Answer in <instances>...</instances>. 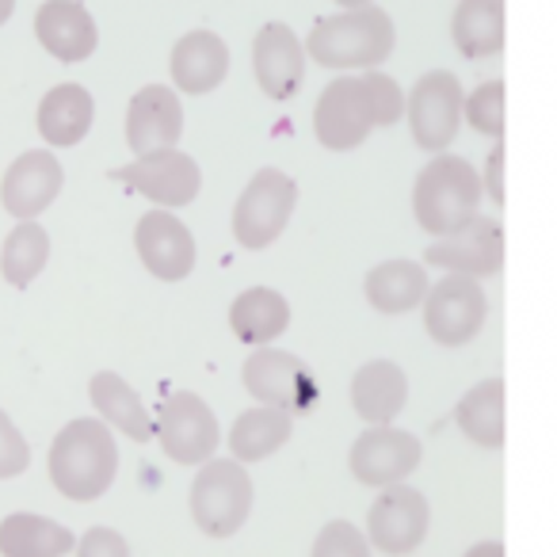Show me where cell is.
<instances>
[{
    "mask_svg": "<svg viewBox=\"0 0 557 557\" xmlns=\"http://www.w3.org/2000/svg\"><path fill=\"white\" fill-rule=\"evenodd\" d=\"M405 397H409V379L389 359L363 363L351 379V405L367 424H394L397 412L405 409Z\"/></svg>",
    "mask_w": 557,
    "mask_h": 557,
    "instance_id": "obj_21",
    "label": "cell"
},
{
    "mask_svg": "<svg viewBox=\"0 0 557 557\" xmlns=\"http://www.w3.org/2000/svg\"><path fill=\"white\" fill-rule=\"evenodd\" d=\"M245 389L256 397L260 405H271V409H283V412H302L313 405V379L306 371V363L290 351H278L260 344V351L245 359Z\"/></svg>",
    "mask_w": 557,
    "mask_h": 557,
    "instance_id": "obj_11",
    "label": "cell"
},
{
    "mask_svg": "<svg viewBox=\"0 0 557 557\" xmlns=\"http://www.w3.org/2000/svg\"><path fill=\"white\" fill-rule=\"evenodd\" d=\"M50 481L70 500H100L119 473V447L115 435L100 420H73L50 443L47 458Z\"/></svg>",
    "mask_w": 557,
    "mask_h": 557,
    "instance_id": "obj_2",
    "label": "cell"
},
{
    "mask_svg": "<svg viewBox=\"0 0 557 557\" xmlns=\"http://www.w3.org/2000/svg\"><path fill=\"white\" fill-rule=\"evenodd\" d=\"M450 39L458 54L481 62L504 50V0H458L450 20Z\"/></svg>",
    "mask_w": 557,
    "mask_h": 557,
    "instance_id": "obj_23",
    "label": "cell"
},
{
    "mask_svg": "<svg viewBox=\"0 0 557 557\" xmlns=\"http://www.w3.org/2000/svg\"><path fill=\"white\" fill-rule=\"evenodd\" d=\"M81 557H96V554H115V557H123L126 549V542H123V534H115V531H108V527H96V531H88L85 539H81V546H73Z\"/></svg>",
    "mask_w": 557,
    "mask_h": 557,
    "instance_id": "obj_34",
    "label": "cell"
},
{
    "mask_svg": "<svg viewBox=\"0 0 557 557\" xmlns=\"http://www.w3.org/2000/svg\"><path fill=\"white\" fill-rule=\"evenodd\" d=\"M111 180H119L131 191L146 195L157 207H187L199 195L202 172L195 164V157L172 149H153V153H138V161L123 164L111 172Z\"/></svg>",
    "mask_w": 557,
    "mask_h": 557,
    "instance_id": "obj_10",
    "label": "cell"
},
{
    "mask_svg": "<svg viewBox=\"0 0 557 557\" xmlns=\"http://www.w3.org/2000/svg\"><path fill=\"white\" fill-rule=\"evenodd\" d=\"M394 20L379 4H359L341 16L318 20L306 39V54L325 70H379L394 54Z\"/></svg>",
    "mask_w": 557,
    "mask_h": 557,
    "instance_id": "obj_3",
    "label": "cell"
},
{
    "mask_svg": "<svg viewBox=\"0 0 557 557\" xmlns=\"http://www.w3.org/2000/svg\"><path fill=\"white\" fill-rule=\"evenodd\" d=\"M295 432V420L290 412L271 409V405H260V409H248L233 420L230 428V450L237 462H263L268 455H275L283 443Z\"/></svg>",
    "mask_w": 557,
    "mask_h": 557,
    "instance_id": "obj_27",
    "label": "cell"
},
{
    "mask_svg": "<svg viewBox=\"0 0 557 557\" xmlns=\"http://www.w3.org/2000/svg\"><path fill=\"white\" fill-rule=\"evenodd\" d=\"M481 202V176L470 161L450 153H435V161L417 176L412 187V214H417L420 230L443 237V233L458 230L478 214Z\"/></svg>",
    "mask_w": 557,
    "mask_h": 557,
    "instance_id": "obj_4",
    "label": "cell"
},
{
    "mask_svg": "<svg viewBox=\"0 0 557 557\" xmlns=\"http://www.w3.org/2000/svg\"><path fill=\"white\" fill-rule=\"evenodd\" d=\"M298 202V184L278 169H260L233 207V237L248 252L275 245Z\"/></svg>",
    "mask_w": 557,
    "mask_h": 557,
    "instance_id": "obj_6",
    "label": "cell"
},
{
    "mask_svg": "<svg viewBox=\"0 0 557 557\" xmlns=\"http://www.w3.org/2000/svg\"><path fill=\"white\" fill-rule=\"evenodd\" d=\"M424 260L432 263V268L462 271V275H473V278L500 275V268H504L500 222L473 214L470 222H462L458 230H450V233H443L440 240H432Z\"/></svg>",
    "mask_w": 557,
    "mask_h": 557,
    "instance_id": "obj_13",
    "label": "cell"
},
{
    "mask_svg": "<svg viewBox=\"0 0 557 557\" xmlns=\"http://www.w3.org/2000/svg\"><path fill=\"white\" fill-rule=\"evenodd\" d=\"M88 397H92L96 412H100L108 424H115L123 435L146 443L153 435V420H149L141 397L134 394V386L126 379H119L115 371H100L88 382Z\"/></svg>",
    "mask_w": 557,
    "mask_h": 557,
    "instance_id": "obj_28",
    "label": "cell"
},
{
    "mask_svg": "<svg viewBox=\"0 0 557 557\" xmlns=\"http://www.w3.org/2000/svg\"><path fill=\"white\" fill-rule=\"evenodd\" d=\"M169 65H172V81H176V92L207 96L230 73V47L214 32H187L172 47Z\"/></svg>",
    "mask_w": 557,
    "mask_h": 557,
    "instance_id": "obj_20",
    "label": "cell"
},
{
    "mask_svg": "<svg viewBox=\"0 0 557 557\" xmlns=\"http://www.w3.org/2000/svg\"><path fill=\"white\" fill-rule=\"evenodd\" d=\"M65 184V172L50 149H27L12 161V169L0 180V202L12 218H39L58 199Z\"/></svg>",
    "mask_w": 557,
    "mask_h": 557,
    "instance_id": "obj_15",
    "label": "cell"
},
{
    "mask_svg": "<svg viewBox=\"0 0 557 557\" xmlns=\"http://www.w3.org/2000/svg\"><path fill=\"white\" fill-rule=\"evenodd\" d=\"M462 119L485 138H504V81H488V85L473 88L470 100H462Z\"/></svg>",
    "mask_w": 557,
    "mask_h": 557,
    "instance_id": "obj_31",
    "label": "cell"
},
{
    "mask_svg": "<svg viewBox=\"0 0 557 557\" xmlns=\"http://www.w3.org/2000/svg\"><path fill=\"white\" fill-rule=\"evenodd\" d=\"M367 549H371V546H367V539L351 523H344V519L329 523L325 531L318 534V542H313V554H318V557H336V554H344V557H363Z\"/></svg>",
    "mask_w": 557,
    "mask_h": 557,
    "instance_id": "obj_33",
    "label": "cell"
},
{
    "mask_svg": "<svg viewBox=\"0 0 557 557\" xmlns=\"http://www.w3.org/2000/svg\"><path fill=\"white\" fill-rule=\"evenodd\" d=\"M73 546L77 539L70 527L32 516V511H16L0 523V554L4 557H62Z\"/></svg>",
    "mask_w": 557,
    "mask_h": 557,
    "instance_id": "obj_26",
    "label": "cell"
},
{
    "mask_svg": "<svg viewBox=\"0 0 557 557\" xmlns=\"http://www.w3.org/2000/svg\"><path fill=\"white\" fill-rule=\"evenodd\" d=\"M134 245L146 263V271H153L164 283H180L191 275L195 268V237L176 214L169 210H149L134 230Z\"/></svg>",
    "mask_w": 557,
    "mask_h": 557,
    "instance_id": "obj_16",
    "label": "cell"
},
{
    "mask_svg": "<svg viewBox=\"0 0 557 557\" xmlns=\"http://www.w3.org/2000/svg\"><path fill=\"white\" fill-rule=\"evenodd\" d=\"M256 85L271 100H290L306 81V47L287 24H263L252 42Z\"/></svg>",
    "mask_w": 557,
    "mask_h": 557,
    "instance_id": "obj_17",
    "label": "cell"
},
{
    "mask_svg": "<svg viewBox=\"0 0 557 557\" xmlns=\"http://www.w3.org/2000/svg\"><path fill=\"white\" fill-rule=\"evenodd\" d=\"M153 435L161 440V450L180 466H199L207 462L210 455L218 450V417L210 412V405L202 401L199 394H180L164 397L161 412H157Z\"/></svg>",
    "mask_w": 557,
    "mask_h": 557,
    "instance_id": "obj_9",
    "label": "cell"
},
{
    "mask_svg": "<svg viewBox=\"0 0 557 557\" xmlns=\"http://www.w3.org/2000/svg\"><path fill=\"white\" fill-rule=\"evenodd\" d=\"M96 103L88 96L85 85H58L42 96L39 103V134L47 138V146L70 149L77 141H85V134L92 131Z\"/></svg>",
    "mask_w": 557,
    "mask_h": 557,
    "instance_id": "obj_22",
    "label": "cell"
},
{
    "mask_svg": "<svg viewBox=\"0 0 557 557\" xmlns=\"http://www.w3.org/2000/svg\"><path fill=\"white\" fill-rule=\"evenodd\" d=\"M428 523H432V508L428 500L409 485H386V493L371 504L367 511V527H371V546L379 554H412L420 542L428 539Z\"/></svg>",
    "mask_w": 557,
    "mask_h": 557,
    "instance_id": "obj_14",
    "label": "cell"
},
{
    "mask_svg": "<svg viewBox=\"0 0 557 557\" xmlns=\"http://www.w3.org/2000/svg\"><path fill=\"white\" fill-rule=\"evenodd\" d=\"M290 325V306L287 298L271 287H252L245 295L233 298L230 306V329L237 333V341L245 344H271L275 336H283Z\"/></svg>",
    "mask_w": 557,
    "mask_h": 557,
    "instance_id": "obj_24",
    "label": "cell"
},
{
    "mask_svg": "<svg viewBox=\"0 0 557 557\" xmlns=\"http://www.w3.org/2000/svg\"><path fill=\"white\" fill-rule=\"evenodd\" d=\"M47 260H50L47 230H42L35 218H24V222L9 233V240H4V252H0V271H4V278H9L12 287L24 290V287H32L35 278H39V271L47 268Z\"/></svg>",
    "mask_w": 557,
    "mask_h": 557,
    "instance_id": "obj_30",
    "label": "cell"
},
{
    "mask_svg": "<svg viewBox=\"0 0 557 557\" xmlns=\"http://www.w3.org/2000/svg\"><path fill=\"white\" fill-rule=\"evenodd\" d=\"M401 115V85L386 73L367 70V77H341L321 92L313 108V131L325 149L348 153L363 146L374 126H394Z\"/></svg>",
    "mask_w": 557,
    "mask_h": 557,
    "instance_id": "obj_1",
    "label": "cell"
},
{
    "mask_svg": "<svg viewBox=\"0 0 557 557\" xmlns=\"http://www.w3.org/2000/svg\"><path fill=\"white\" fill-rule=\"evenodd\" d=\"M488 318V298L481 283L462 271H450L424 295V329L443 348H462L481 333Z\"/></svg>",
    "mask_w": 557,
    "mask_h": 557,
    "instance_id": "obj_7",
    "label": "cell"
},
{
    "mask_svg": "<svg viewBox=\"0 0 557 557\" xmlns=\"http://www.w3.org/2000/svg\"><path fill=\"white\" fill-rule=\"evenodd\" d=\"M12 12H16V0H0V27L9 24V20H12Z\"/></svg>",
    "mask_w": 557,
    "mask_h": 557,
    "instance_id": "obj_36",
    "label": "cell"
},
{
    "mask_svg": "<svg viewBox=\"0 0 557 557\" xmlns=\"http://www.w3.org/2000/svg\"><path fill=\"white\" fill-rule=\"evenodd\" d=\"M336 4H344V9H359V4H374V0H336Z\"/></svg>",
    "mask_w": 557,
    "mask_h": 557,
    "instance_id": "obj_37",
    "label": "cell"
},
{
    "mask_svg": "<svg viewBox=\"0 0 557 557\" xmlns=\"http://www.w3.org/2000/svg\"><path fill=\"white\" fill-rule=\"evenodd\" d=\"M184 134V108H180L176 88L146 85L134 92L126 108V146L134 153H153V149H172Z\"/></svg>",
    "mask_w": 557,
    "mask_h": 557,
    "instance_id": "obj_18",
    "label": "cell"
},
{
    "mask_svg": "<svg viewBox=\"0 0 557 557\" xmlns=\"http://www.w3.org/2000/svg\"><path fill=\"white\" fill-rule=\"evenodd\" d=\"M424 458V447L412 432L389 424H371L356 443H351V473H356L359 485L386 488L405 481Z\"/></svg>",
    "mask_w": 557,
    "mask_h": 557,
    "instance_id": "obj_12",
    "label": "cell"
},
{
    "mask_svg": "<svg viewBox=\"0 0 557 557\" xmlns=\"http://www.w3.org/2000/svg\"><path fill=\"white\" fill-rule=\"evenodd\" d=\"M462 85L455 73L432 70L412 85V96L405 100V115L412 126V141L428 153H443L458 138L462 126Z\"/></svg>",
    "mask_w": 557,
    "mask_h": 557,
    "instance_id": "obj_8",
    "label": "cell"
},
{
    "mask_svg": "<svg viewBox=\"0 0 557 557\" xmlns=\"http://www.w3.org/2000/svg\"><path fill=\"white\" fill-rule=\"evenodd\" d=\"M35 35H39L47 54H54L58 62H70V65L92 58L96 42H100L92 12L81 0H47L35 12Z\"/></svg>",
    "mask_w": 557,
    "mask_h": 557,
    "instance_id": "obj_19",
    "label": "cell"
},
{
    "mask_svg": "<svg viewBox=\"0 0 557 557\" xmlns=\"http://www.w3.org/2000/svg\"><path fill=\"white\" fill-rule=\"evenodd\" d=\"M363 290L379 313H409L424 302L428 271L417 260H386L367 275Z\"/></svg>",
    "mask_w": 557,
    "mask_h": 557,
    "instance_id": "obj_25",
    "label": "cell"
},
{
    "mask_svg": "<svg viewBox=\"0 0 557 557\" xmlns=\"http://www.w3.org/2000/svg\"><path fill=\"white\" fill-rule=\"evenodd\" d=\"M455 420L466 432V440H473L478 447H485V450L504 447V382L500 379L478 382V386L458 401Z\"/></svg>",
    "mask_w": 557,
    "mask_h": 557,
    "instance_id": "obj_29",
    "label": "cell"
},
{
    "mask_svg": "<svg viewBox=\"0 0 557 557\" xmlns=\"http://www.w3.org/2000/svg\"><path fill=\"white\" fill-rule=\"evenodd\" d=\"M485 191L493 195V202H504V146H496L488 153L485 164Z\"/></svg>",
    "mask_w": 557,
    "mask_h": 557,
    "instance_id": "obj_35",
    "label": "cell"
},
{
    "mask_svg": "<svg viewBox=\"0 0 557 557\" xmlns=\"http://www.w3.org/2000/svg\"><path fill=\"white\" fill-rule=\"evenodd\" d=\"M191 481V516L202 534L230 539L252 511V478L237 458H207Z\"/></svg>",
    "mask_w": 557,
    "mask_h": 557,
    "instance_id": "obj_5",
    "label": "cell"
},
{
    "mask_svg": "<svg viewBox=\"0 0 557 557\" xmlns=\"http://www.w3.org/2000/svg\"><path fill=\"white\" fill-rule=\"evenodd\" d=\"M27 466H32V447H27L24 432L0 409V481L20 478Z\"/></svg>",
    "mask_w": 557,
    "mask_h": 557,
    "instance_id": "obj_32",
    "label": "cell"
}]
</instances>
